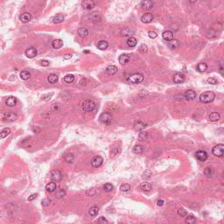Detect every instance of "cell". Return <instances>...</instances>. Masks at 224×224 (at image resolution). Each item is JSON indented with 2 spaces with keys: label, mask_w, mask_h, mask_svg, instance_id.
<instances>
[{
  "label": "cell",
  "mask_w": 224,
  "mask_h": 224,
  "mask_svg": "<svg viewBox=\"0 0 224 224\" xmlns=\"http://www.w3.org/2000/svg\"><path fill=\"white\" fill-rule=\"evenodd\" d=\"M74 81V76L73 74H67L64 77V82L67 83H72Z\"/></svg>",
  "instance_id": "obj_37"
},
{
  "label": "cell",
  "mask_w": 224,
  "mask_h": 224,
  "mask_svg": "<svg viewBox=\"0 0 224 224\" xmlns=\"http://www.w3.org/2000/svg\"><path fill=\"white\" fill-rule=\"evenodd\" d=\"M20 20L22 21L23 23H27V22H29V21L31 20L32 15L30 14L29 12H24V13H22L20 15Z\"/></svg>",
  "instance_id": "obj_16"
},
{
  "label": "cell",
  "mask_w": 224,
  "mask_h": 224,
  "mask_svg": "<svg viewBox=\"0 0 224 224\" xmlns=\"http://www.w3.org/2000/svg\"><path fill=\"white\" fill-rule=\"evenodd\" d=\"M119 63L121 64V65L124 66L126 65V64L129 62L130 61V56L128 54H122L119 56Z\"/></svg>",
  "instance_id": "obj_18"
},
{
  "label": "cell",
  "mask_w": 224,
  "mask_h": 224,
  "mask_svg": "<svg viewBox=\"0 0 224 224\" xmlns=\"http://www.w3.org/2000/svg\"><path fill=\"white\" fill-rule=\"evenodd\" d=\"M148 35H149V37L151 38V39H156L157 38V36H158V34L155 33V32H149L148 33Z\"/></svg>",
  "instance_id": "obj_53"
},
{
  "label": "cell",
  "mask_w": 224,
  "mask_h": 224,
  "mask_svg": "<svg viewBox=\"0 0 224 224\" xmlns=\"http://www.w3.org/2000/svg\"><path fill=\"white\" fill-rule=\"evenodd\" d=\"M51 179L54 181L58 182V181L61 180V179H62V173H61L59 170L53 171V172H51Z\"/></svg>",
  "instance_id": "obj_10"
},
{
  "label": "cell",
  "mask_w": 224,
  "mask_h": 224,
  "mask_svg": "<svg viewBox=\"0 0 224 224\" xmlns=\"http://www.w3.org/2000/svg\"><path fill=\"white\" fill-rule=\"evenodd\" d=\"M137 40L134 37H130L129 39L127 40V45L130 46V47H134V46L137 45Z\"/></svg>",
  "instance_id": "obj_31"
},
{
  "label": "cell",
  "mask_w": 224,
  "mask_h": 224,
  "mask_svg": "<svg viewBox=\"0 0 224 224\" xmlns=\"http://www.w3.org/2000/svg\"><path fill=\"white\" fill-rule=\"evenodd\" d=\"M153 6V3L151 0H143L142 7L144 9H151Z\"/></svg>",
  "instance_id": "obj_20"
},
{
  "label": "cell",
  "mask_w": 224,
  "mask_h": 224,
  "mask_svg": "<svg viewBox=\"0 0 224 224\" xmlns=\"http://www.w3.org/2000/svg\"><path fill=\"white\" fill-rule=\"evenodd\" d=\"M215 95L213 91H206L200 95V101L203 103H208L215 100Z\"/></svg>",
  "instance_id": "obj_1"
},
{
  "label": "cell",
  "mask_w": 224,
  "mask_h": 224,
  "mask_svg": "<svg viewBox=\"0 0 224 224\" xmlns=\"http://www.w3.org/2000/svg\"><path fill=\"white\" fill-rule=\"evenodd\" d=\"M143 80H144V76H143L141 74H138V73L131 74L129 77V81L131 83H134V84L140 83L141 82H143Z\"/></svg>",
  "instance_id": "obj_4"
},
{
  "label": "cell",
  "mask_w": 224,
  "mask_h": 224,
  "mask_svg": "<svg viewBox=\"0 0 224 224\" xmlns=\"http://www.w3.org/2000/svg\"><path fill=\"white\" fill-rule=\"evenodd\" d=\"M100 121H101L102 123L109 124V123H110L112 121V116L108 112H103L101 116H100Z\"/></svg>",
  "instance_id": "obj_6"
},
{
  "label": "cell",
  "mask_w": 224,
  "mask_h": 224,
  "mask_svg": "<svg viewBox=\"0 0 224 224\" xmlns=\"http://www.w3.org/2000/svg\"><path fill=\"white\" fill-rule=\"evenodd\" d=\"M220 117H221V116H220L218 112H212L209 115V120L212 121V122H216L220 119Z\"/></svg>",
  "instance_id": "obj_25"
},
{
  "label": "cell",
  "mask_w": 224,
  "mask_h": 224,
  "mask_svg": "<svg viewBox=\"0 0 224 224\" xmlns=\"http://www.w3.org/2000/svg\"><path fill=\"white\" fill-rule=\"evenodd\" d=\"M140 188H141L143 191L149 192V191H151V189L152 188V187H151V185L149 182H143L142 184L140 185Z\"/></svg>",
  "instance_id": "obj_22"
},
{
  "label": "cell",
  "mask_w": 224,
  "mask_h": 224,
  "mask_svg": "<svg viewBox=\"0 0 224 224\" xmlns=\"http://www.w3.org/2000/svg\"><path fill=\"white\" fill-rule=\"evenodd\" d=\"M11 77H12V78H10V80H13V77H15V75H12Z\"/></svg>",
  "instance_id": "obj_64"
},
{
  "label": "cell",
  "mask_w": 224,
  "mask_h": 224,
  "mask_svg": "<svg viewBox=\"0 0 224 224\" xmlns=\"http://www.w3.org/2000/svg\"><path fill=\"white\" fill-rule=\"evenodd\" d=\"M47 80H48L49 82L53 83V84H54V83H56L57 81H58V75L55 74H49Z\"/></svg>",
  "instance_id": "obj_29"
},
{
  "label": "cell",
  "mask_w": 224,
  "mask_h": 224,
  "mask_svg": "<svg viewBox=\"0 0 224 224\" xmlns=\"http://www.w3.org/2000/svg\"><path fill=\"white\" fill-rule=\"evenodd\" d=\"M97 46H98V48H99L100 50H105V49L108 48L109 44H108L107 41H105V40H101V41L98 43Z\"/></svg>",
  "instance_id": "obj_28"
},
{
  "label": "cell",
  "mask_w": 224,
  "mask_h": 224,
  "mask_svg": "<svg viewBox=\"0 0 224 224\" xmlns=\"http://www.w3.org/2000/svg\"><path fill=\"white\" fill-rule=\"evenodd\" d=\"M143 151H144V148H143L142 145L137 144V145L134 146V148H133V152L134 153H136V154H141Z\"/></svg>",
  "instance_id": "obj_33"
},
{
  "label": "cell",
  "mask_w": 224,
  "mask_h": 224,
  "mask_svg": "<svg viewBox=\"0 0 224 224\" xmlns=\"http://www.w3.org/2000/svg\"><path fill=\"white\" fill-rule=\"evenodd\" d=\"M178 215H180V216H181V217H184V216H186V215H187V211L186 210L185 208H180V209L178 210Z\"/></svg>",
  "instance_id": "obj_44"
},
{
  "label": "cell",
  "mask_w": 224,
  "mask_h": 224,
  "mask_svg": "<svg viewBox=\"0 0 224 224\" xmlns=\"http://www.w3.org/2000/svg\"><path fill=\"white\" fill-rule=\"evenodd\" d=\"M157 204H158V206H163V205H164V200H159L157 201Z\"/></svg>",
  "instance_id": "obj_60"
},
{
  "label": "cell",
  "mask_w": 224,
  "mask_h": 224,
  "mask_svg": "<svg viewBox=\"0 0 224 224\" xmlns=\"http://www.w3.org/2000/svg\"><path fill=\"white\" fill-rule=\"evenodd\" d=\"M65 194H66V193H65V191H64L63 189H60V190L56 193V196L58 198H62V197L65 196Z\"/></svg>",
  "instance_id": "obj_49"
},
{
  "label": "cell",
  "mask_w": 224,
  "mask_h": 224,
  "mask_svg": "<svg viewBox=\"0 0 224 224\" xmlns=\"http://www.w3.org/2000/svg\"><path fill=\"white\" fill-rule=\"evenodd\" d=\"M141 20L143 23H150L153 20V15L151 13H144L142 16Z\"/></svg>",
  "instance_id": "obj_14"
},
{
  "label": "cell",
  "mask_w": 224,
  "mask_h": 224,
  "mask_svg": "<svg viewBox=\"0 0 224 224\" xmlns=\"http://www.w3.org/2000/svg\"><path fill=\"white\" fill-rule=\"evenodd\" d=\"M50 202H51V200H49V199H47V198H46V199L42 200L41 204H42V206H44V207H47V206H49Z\"/></svg>",
  "instance_id": "obj_51"
},
{
  "label": "cell",
  "mask_w": 224,
  "mask_h": 224,
  "mask_svg": "<svg viewBox=\"0 0 224 224\" xmlns=\"http://www.w3.org/2000/svg\"><path fill=\"white\" fill-rule=\"evenodd\" d=\"M25 55L30 59L33 58V57H35L37 55V49L35 47H29L25 51Z\"/></svg>",
  "instance_id": "obj_11"
},
{
  "label": "cell",
  "mask_w": 224,
  "mask_h": 224,
  "mask_svg": "<svg viewBox=\"0 0 224 224\" xmlns=\"http://www.w3.org/2000/svg\"><path fill=\"white\" fill-rule=\"evenodd\" d=\"M5 103L8 107H13L17 104V98L14 96H10L6 99Z\"/></svg>",
  "instance_id": "obj_17"
},
{
  "label": "cell",
  "mask_w": 224,
  "mask_h": 224,
  "mask_svg": "<svg viewBox=\"0 0 224 224\" xmlns=\"http://www.w3.org/2000/svg\"><path fill=\"white\" fill-rule=\"evenodd\" d=\"M195 156H196V159H198L199 161H201V162H204L208 159V154H207L206 151H196L195 153Z\"/></svg>",
  "instance_id": "obj_9"
},
{
  "label": "cell",
  "mask_w": 224,
  "mask_h": 224,
  "mask_svg": "<svg viewBox=\"0 0 224 224\" xmlns=\"http://www.w3.org/2000/svg\"><path fill=\"white\" fill-rule=\"evenodd\" d=\"M95 5V3L94 0H82V6L84 10L86 11H90L92 10Z\"/></svg>",
  "instance_id": "obj_5"
},
{
  "label": "cell",
  "mask_w": 224,
  "mask_h": 224,
  "mask_svg": "<svg viewBox=\"0 0 224 224\" xmlns=\"http://www.w3.org/2000/svg\"><path fill=\"white\" fill-rule=\"evenodd\" d=\"M98 213H99V208H98L97 207H92V208L89 209V215L93 217L96 216V215H98Z\"/></svg>",
  "instance_id": "obj_35"
},
{
  "label": "cell",
  "mask_w": 224,
  "mask_h": 224,
  "mask_svg": "<svg viewBox=\"0 0 224 224\" xmlns=\"http://www.w3.org/2000/svg\"><path fill=\"white\" fill-rule=\"evenodd\" d=\"M74 154L73 153H68V154H67L65 156V160L66 162H67V163H72L74 160Z\"/></svg>",
  "instance_id": "obj_41"
},
{
  "label": "cell",
  "mask_w": 224,
  "mask_h": 224,
  "mask_svg": "<svg viewBox=\"0 0 224 224\" xmlns=\"http://www.w3.org/2000/svg\"><path fill=\"white\" fill-rule=\"evenodd\" d=\"M53 95V94L51 93L50 95H43V96H42V99L43 100H46V101H47V100H49L50 99V97L52 96Z\"/></svg>",
  "instance_id": "obj_57"
},
{
  "label": "cell",
  "mask_w": 224,
  "mask_h": 224,
  "mask_svg": "<svg viewBox=\"0 0 224 224\" xmlns=\"http://www.w3.org/2000/svg\"><path fill=\"white\" fill-rule=\"evenodd\" d=\"M72 56H73V55H72V54H67L63 55V59H64V60H70V59L72 58Z\"/></svg>",
  "instance_id": "obj_58"
},
{
  "label": "cell",
  "mask_w": 224,
  "mask_h": 224,
  "mask_svg": "<svg viewBox=\"0 0 224 224\" xmlns=\"http://www.w3.org/2000/svg\"><path fill=\"white\" fill-rule=\"evenodd\" d=\"M17 118H18V116L13 112H5L4 115V120L7 122H13Z\"/></svg>",
  "instance_id": "obj_8"
},
{
  "label": "cell",
  "mask_w": 224,
  "mask_h": 224,
  "mask_svg": "<svg viewBox=\"0 0 224 224\" xmlns=\"http://www.w3.org/2000/svg\"><path fill=\"white\" fill-rule=\"evenodd\" d=\"M63 20H64V16L61 14L56 15V16L53 18V22H54V24H60V23H61Z\"/></svg>",
  "instance_id": "obj_30"
},
{
  "label": "cell",
  "mask_w": 224,
  "mask_h": 224,
  "mask_svg": "<svg viewBox=\"0 0 224 224\" xmlns=\"http://www.w3.org/2000/svg\"><path fill=\"white\" fill-rule=\"evenodd\" d=\"M131 189V186L129 184H123L120 187V190L122 192H128Z\"/></svg>",
  "instance_id": "obj_43"
},
{
  "label": "cell",
  "mask_w": 224,
  "mask_h": 224,
  "mask_svg": "<svg viewBox=\"0 0 224 224\" xmlns=\"http://www.w3.org/2000/svg\"><path fill=\"white\" fill-rule=\"evenodd\" d=\"M151 172L150 170H145L144 173H143V179H144V180L151 178Z\"/></svg>",
  "instance_id": "obj_46"
},
{
  "label": "cell",
  "mask_w": 224,
  "mask_h": 224,
  "mask_svg": "<svg viewBox=\"0 0 224 224\" xmlns=\"http://www.w3.org/2000/svg\"><path fill=\"white\" fill-rule=\"evenodd\" d=\"M46 189L47 192H50V193H53L56 190V184L54 182H49L47 185L46 186Z\"/></svg>",
  "instance_id": "obj_23"
},
{
  "label": "cell",
  "mask_w": 224,
  "mask_h": 224,
  "mask_svg": "<svg viewBox=\"0 0 224 224\" xmlns=\"http://www.w3.org/2000/svg\"><path fill=\"white\" fill-rule=\"evenodd\" d=\"M63 46V41L61 40H55L52 42V46L54 49H59L62 47Z\"/></svg>",
  "instance_id": "obj_21"
},
{
  "label": "cell",
  "mask_w": 224,
  "mask_h": 224,
  "mask_svg": "<svg viewBox=\"0 0 224 224\" xmlns=\"http://www.w3.org/2000/svg\"><path fill=\"white\" fill-rule=\"evenodd\" d=\"M188 2H190V3H192V4H194L197 2V0H188Z\"/></svg>",
  "instance_id": "obj_63"
},
{
  "label": "cell",
  "mask_w": 224,
  "mask_h": 224,
  "mask_svg": "<svg viewBox=\"0 0 224 224\" xmlns=\"http://www.w3.org/2000/svg\"><path fill=\"white\" fill-rule=\"evenodd\" d=\"M117 152H118V150H117V148H115L114 150H113V151H111V155H110V157H111V158H112V157H114Z\"/></svg>",
  "instance_id": "obj_59"
},
{
  "label": "cell",
  "mask_w": 224,
  "mask_h": 224,
  "mask_svg": "<svg viewBox=\"0 0 224 224\" xmlns=\"http://www.w3.org/2000/svg\"><path fill=\"white\" fill-rule=\"evenodd\" d=\"M10 133H11V130L9 129V128H4L1 131V135H0V137H1V138H5V137H7Z\"/></svg>",
  "instance_id": "obj_38"
},
{
  "label": "cell",
  "mask_w": 224,
  "mask_h": 224,
  "mask_svg": "<svg viewBox=\"0 0 224 224\" xmlns=\"http://www.w3.org/2000/svg\"><path fill=\"white\" fill-rule=\"evenodd\" d=\"M208 69V65L206 63H199L197 66V70L200 73H203L206 70Z\"/></svg>",
  "instance_id": "obj_32"
},
{
  "label": "cell",
  "mask_w": 224,
  "mask_h": 224,
  "mask_svg": "<svg viewBox=\"0 0 224 224\" xmlns=\"http://www.w3.org/2000/svg\"><path fill=\"white\" fill-rule=\"evenodd\" d=\"M37 195H38L37 193H33V194H31L28 197V199H27V200H28L29 201H31V200H33L36 197H37Z\"/></svg>",
  "instance_id": "obj_56"
},
{
  "label": "cell",
  "mask_w": 224,
  "mask_h": 224,
  "mask_svg": "<svg viewBox=\"0 0 224 224\" xmlns=\"http://www.w3.org/2000/svg\"><path fill=\"white\" fill-rule=\"evenodd\" d=\"M82 110L86 112L93 111V110L95 109V102L91 101V100H85V101L82 103Z\"/></svg>",
  "instance_id": "obj_2"
},
{
  "label": "cell",
  "mask_w": 224,
  "mask_h": 224,
  "mask_svg": "<svg viewBox=\"0 0 224 224\" xmlns=\"http://www.w3.org/2000/svg\"><path fill=\"white\" fill-rule=\"evenodd\" d=\"M205 175H206L207 177H208V178H210L211 177V174H212V172H211V169L210 168H206V170H205Z\"/></svg>",
  "instance_id": "obj_54"
},
{
  "label": "cell",
  "mask_w": 224,
  "mask_h": 224,
  "mask_svg": "<svg viewBox=\"0 0 224 224\" xmlns=\"http://www.w3.org/2000/svg\"><path fill=\"white\" fill-rule=\"evenodd\" d=\"M40 64H41L43 67H47V66H49V61H46V60H42V61H40Z\"/></svg>",
  "instance_id": "obj_55"
},
{
  "label": "cell",
  "mask_w": 224,
  "mask_h": 224,
  "mask_svg": "<svg viewBox=\"0 0 224 224\" xmlns=\"http://www.w3.org/2000/svg\"><path fill=\"white\" fill-rule=\"evenodd\" d=\"M102 162H103V159L100 156H95L93 158V159L91 160V165H92L93 167L98 168L100 167L102 165Z\"/></svg>",
  "instance_id": "obj_7"
},
{
  "label": "cell",
  "mask_w": 224,
  "mask_h": 224,
  "mask_svg": "<svg viewBox=\"0 0 224 224\" xmlns=\"http://www.w3.org/2000/svg\"><path fill=\"white\" fill-rule=\"evenodd\" d=\"M89 18L92 20L93 22H98L100 20V15L98 12H93L89 16Z\"/></svg>",
  "instance_id": "obj_26"
},
{
  "label": "cell",
  "mask_w": 224,
  "mask_h": 224,
  "mask_svg": "<svg viewBox=\"0 0 224 224\" xmlns=\"http://www.w3.org/2000/svg\"><path fill=\"white\" fill-rule=\"evenodd\" d=\"M145 126H146V124H145V123H144L143 122H138V123H137L135 124V128L137 130H142V129H144Z\"/></svg>",
  "instance_id": "obj_45"
},
{
  "label": "cell",
  "mask_w": 224,
  "mask_h": 224,
  "mask_svg": "<svg viewBox=\"0 0 224 224\" xmlns=\"http://www.w3.org/2000/svg\"><path fill=\"white\" fill-rule=\"evenodd\" d=\"M147 138H148V134H147V132H140L139 134H138V140L139 141H145V140L147 139Z\"/></svg>",
  "instance_id": "obj_36"
},
{
  "label": "cell",
  "mask_w": 224,
  "mask_h": 224,
  "mask_svg": "<svg viewBox=\"0 0 224 224\" xmlns=\"http://www.w3.org/2000/svg\"><path fill=\"white\" fill-rule=\"evenodd\" d=\"M113 188H114V187H113V185L110 184V183H107V184L103 186V189L104 191L106 192H111L113 190Z\"/></svg>",
  "instance_id": "obj_42"
},
{
  "label": "cell",
  "mask_w": 224,
  "mask_h": 224,
  "mask_svg": "<svg viewBox=\"0 0 224 224\" xmlns=\"http://www.w3.org/2000/svg\"><path fill=\"white\" fill-rule=\"evenodd\" d=\"M121 33L124 36H130L134 33V31L131 30V28H123L122 31H121Z\"/></svg>",
  "instance_id": "obj_34"
},
{
  "label": "cell",
  "mask_w": 224,
  "mask_h": 224,
  "mask_svg": "<svg viewBox=\"0 0 224 224\" xmlns=\"http://www.w3.org/2000/svg\"><path fill=\"white\" fill-rule=\"evenodd\" d=\"M184 75L181 74H175L173 76V82L179 84V83H182L184 82Z\"/></svg>",
  "instance_id": "obj_19"
},
{
  "label": "cell",
  "mask_w": 224,
  "mask_h": 224,
  "mask_svg": "<svg viewBox=\"0 0 224 224\" xmlns=\"http://www.w3.org/2000/svg\"><path fill=\"white\" fill-rule=\"evenodd\" d=\"M220 70H221V74H224V65L223 66H221V68H220Z\"/></svg>",
  "instance_id": "obj_62"
},
{
  "label": "cell",
  "mask_w": 224,
  "mask_h": 224,
  "mask_svg": "<svg viewBox=\"0 0 224 224\" xmlns=\"http://www.w3.org/2000/svg\"><path fill=\"white\" fill-rule=\"evenodd\" d=\"M184 96L187 100H193L196 97V93L192 89H189V90H187L185 92Z\"/></svg>",
  "instance_id": "obj_13"
},
{
  "label": "cell",
  "mask_w": 224,
  "mask_h": 224,
  "mask_svg": "<svg viewBox=\"0 0 224 224\" xmlns=\"http://www.w3.org/2000/svg\"><path fill=\"white\" fill-rule=\"evenodd\" d=\"M98 223H109V221L107 219H105V217H100L97 221Z\"/></svg>",
  "instance_id": "obj_52"
},
{
  "label": "cell",
  "mask_w": 224,
  "mask_h": 224,
  "mask_svg": "<svg viewBox=\"0 0 224 224\" xmlns=\"http://www.w3.org/2000/svg\"><path fill=\"white\" fill-rule=\"evenodd\" d=\"M86 194L88 196H94L95 194V188L89 189V190L86 192Z\"/></svg>",
  "instance_id": "obj_50"
},
{
  "label": "cell",
  "mask_w": 224,
  "mask_h": 224,
  "mask_svg": "<svg viewBox=\"0 0 224 224\" xmlns=\"http://www.w3.org/2000/svg\"><path fill=\"white\" fill-rule=\"evenodd\" d=\"M207 82H208V83H209V84H211V85H216L217 82H218V81H217L215 77H209L208 80H207Z\"/></svg>",
  "instance_id": "obj_47"
},
{
  "label": "cell",
  "mask_w": 224,
  "mask_h": 224,
  "mask_svg": "<svg viewBox=\"0 0 224 224\" xmlns=\"http://www.w3.org/2000/svg\"><path fill=\"white\" fill-rule=\"evenodd\" d=\"M138 49H139V51L142 53V54H145V53H147V49H148V48H147L146 45L142 44L141 46H139V48H138Z\"/></svg>",
  "instance_id": "obj_48"
},
{
  "label": "cell",
  "mask_w": 224,
  "mask_h": 224,
  "mask_svg": "<svg viewBox=\"0 0 224 224\" xmlns=\"http://www.w3.org/2000/svg\"><path fill=\"white\" fill-rule=\"evenodd\" d=\"M162 37H163L164 40L168 42V41H171V40H173L174 35H173V33H172V32L165 31V32H164L163 34H162Z\"/></svg>",
  "instance_id": "obj_12"
},
{
  "label": "cell",
  "mask_w": 224,
  "mask_h": 224,
  "mask_svg": "<svg viewBox=\"0 0 224 224\" xmlns=\"http://www.w3.org/2000/svg\"><path fill=\"white\" fill-rule=\"evenodd\" d=\"M86 82H87V80H86V79H82V80L80 82V83H81V84H82V85H86V84H85V83H86Z\"/></svg>",
  "instance_id": "obj_61"
},
{
  "label": "cell",
  "mask_w": 224,
  "mask_h": 224,
  "mask_svg": "<svg viewBox=\"0 0 224 224\" xmlns=\"http://www.w3.org/2000/svg\"><path fill=\"white\" fill-rule=\"evenodd\" d=\"M195 221H196V218L193 215H189L187 217V219H186V222L187 223L193 224V223H195Z\"/></svg>",
  "instance_id": "obj_40"
},
{
  "label": "cell",
  "mask_w": 224,
  "mask_h": 224,
  "mask_svg": "<svg viewBox=\"0 0 224 224\" xmlns=\"http://www.w3.org/2000/svg\"><path fill=\"white\" fill-rule=\"evenodd\" d=\"M117 67H116V66H109V67H107V68H106L105 72L106 74H108L109 75H114L115 74L117 73Z\"/></svg>",
  "instance_id": "obj_15"
},
{
  "label": "cell",
  "mask_w": 224,
  "mask_h": 224,
  "mask_svg": "<svg viewBox=\"0 0 224 224\" xmlns=\"http://www.w3.org/2000/svg\"><path fill=\"white\" fill-rule=\"evenodd\" d=\"M212 152L215 156L216 157H222L224 156V144H217L212 149Z\"/></svg>",
  "instance_id": "obj_3"
},
{
  "label": "cell",
  "mask_w": 224,
  "mask_h": 224,
  "mask_svg": "<svg viewBox=\"0 0 224 224\" xmlns=\"http://www.w3.org/2000/svg\"><path fill=\"white\" fill-rule=\"evenodd\" d=\"M20 77L21 79H23V80H28V79L31 77V74H30V72L28 71H22L20 73Z\"/></svg>",
  "instance_id": "obj_39"
},
{
  "label": "cell",
  "mask_w": 224,
  "mask_h": 224,
  "mask_svg": "<svg viewBox=\"0 0 224 224\" xmlns=\"http://www.w3.org/2000/svg\"><path fill=\"white\" fill-rule=\"evenodd\" d=\"M168 46L171 48V49H176L177 47H179L180 46V42L178 41V40H171V41H168Z\"/></svg>",
  "instance_id": "obj_24"
},
{
  "label": "cell",
  "mask_w": 224,
  "mask_h": 224,
  "mask_svg": "<svg viewBox=\"0 0 224 224\" xmlns=\"http://www.w3.org/2000/svg\"><path fill=\"white\" fill-rule=\"evenodd\" d=\"M78 34L80 37H86V36L89 35V31L87 28H84V27H81L78 30Z\"/></svg>",
  "instance_id": "obj_27"
}]
</instances>
